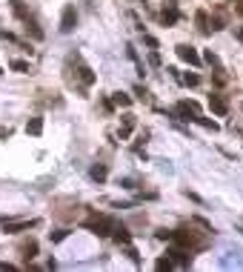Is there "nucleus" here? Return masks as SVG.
I'll return each instance as SVG.
<instances>
[{"label": "nucleus", "mask_w": 243, "mask_h": 272, "mask_svg": "<svg viewBox=\"0 0 243 272\" xmlns=\"http://www.w3.org/2000/svg\"><path fill=\"white\" fill-rule=\"evenodd\" d=\"M86 227L92 229V232H97V235H112L117 224H114L112 218H106V215H95V218L86 221Z\"/></svg>", "instance_id": "1"}, {"label": "nucleus", "mask_w": 243, "mask_h": 272, "mask_svg": "<svg viewBox=\"0 0 243 272\" xmlns=\"http://www.w3.org/2000/svg\"><path fill=\"white\" fill-rule=\"evenodd\" d=\"M172 241H174L177 246H183V249L203 246V241H198V238H195V232H189V229H177V232H172Z\"/></svg>", "instance_id": "2"}, {"label": "nucleus", "mask_w": 243, "mask_h": 272, "mask_svg": "<svg viewBox=\"0 0 243 272\" xmlns=\"http://www.w3.org/2000/svg\"><path fill=\"white\" fill-rule=\"evenodd\" d=\"M75 23H78V12H75V6H66V9H63V18H60V32L69 35L72 29H75Z\"/></svg>", "instance_id": "3"}, {"label": "nucleus", "mask_w": 243, "mask_h": 272, "mask_svg": "<svg viewBox=\"0 0 243 272\" xmlns=\"http://www.w3.org/2000/svg\"><path fill=\"white\" fill-rule=\"evenodd\" d=\"M177 58H180V61H186V63H192V66H198V63H200V55L195 52L189 43H180V46H177Z\"/></svg>", "instance_id": "4"}, {"label": "nucleus", "mask_w": 243, "mask_h": 272, "mask_svg": "<svg viewBox=\"0 0 243 272\" xmlns=\"http://www.w3.org/2000/svg\"><path fill=\"white\" fill-rule=\"evenodd\" d=\"M209 106H212V112H215L217 118H223V115L229 112V106H226V100L220 95H209Z\"/></svg>", "instance_id": "5"}, {"label": "nucleus", "mask_w": 243, "mask_h": 272, "mask_svg": "<svg viewBox=\"0 0 243 272\" xmlns=\"http://www.w3.org/2000/svg\"><path fill=\"white\" fill-rule=\"evenodd\" d=\"M37 221H6L3 224V232H23V229L35 227Z\"/></svg>", "instance_id": "6"}, {"label": "nucleus", "mask_w": 243, "mask_h": 272, "mask_svg": "<svg viewBox=\"0 0 243 272\" xmlns=\"http://www.w3.org/2000/svg\"><path fill=\"white\" fill-rule=\"evenodd\" d=\"M26 132L29 135H40V132H43V118H32V121L26 123Z\"/></svg>", "instance_id": "7"}, {"label": "nucleus", "mask_w": 243, "mask_h": 272, "mask_svg": "<svg viewBox=\"0 0 243 272\" xmlns=\"http://www.w3.org/2000/svg\"><path fill=\"white\" fill-rule=\"evenodd\" d=\"M172 263H177V266H186V263H189V255L183 252V249H172Z\"/></svg>", "instance_id": "8"}, {"label": "nucleus", "mask_w": 243, "mask_h": 272, "mask_svg": "<svg viewBox=\"0 0 243 272\" xmlns=\"http://www.w3.org/2000/svg\"><path fill=\"white\" fill-rule=\"evenodd\" d=\"M23 23H26V32H32V37H37V40L43 37V32L37 29V23H35V20H32V18H29V15H26V18H23Z\"/></svg>", "instance_id": "9"}, {"label": "nucleus", "mask_w": 243, "mask_h": 272, "mask_svg": "<svg viewBox=\"0 0 243 272\" xmlns=\"http://www.w3.org/2000/svg\"><path fill=\"white\" fill-rule=\"evenodd\" d=\"M112 238H114V241H117V244H129V241H132V238H129V232H126V229H123V227H114Z\"/></svg>", "instance_id": "10"}, {"label": "nucleus", "mask_w": 243, "mask_h": 272, "mask_svg": "<svg viewBox=\"0 0 243 272\" xmlns=\"http://www.w3.org/2000/svg\"><path fill=\"white\" fill-rule=\"evenodd\" d=\"M132 129H135V118H126V121H123V126H120V138H129Z\"/></svg>", "instance_id": "11"}, {"label": "nucleus", "mask_w": 243, "mask_h": 272, "mask_svg": "<svg viewBox=\"0 0 243 272\" xmlns=\"http://www.w3.org/2000/svg\"><path fill=\"white\" fill-rule=\"evenodd\" d=\"M112 100H114L117 106H123V109H126V106H132V97H129V95H123V92H114Z\"/></svg>", "instance_id": "12"}, {"label": "nucleus", "mask_w": 243, "mask_h": 272, "mask_svg": "<svg viewBox=\"0 0 243 272\" xmlns=\"http://www.w3.org/2000/svg\"><path fill=\"white\" fill-rule=\"evenodd\" d=\"M160 20H163L166 26H172L174 20H177V12H174V9H163V15H160Z\"/></svg>", "instance_id": "13"}, {"label": "nucleus", "mask_w": 243, "mask_h": 272, "mask_svg": "<svg viewBox=\"0 0 243 272\" xmlns=\"http://www.w3.org/2000/svg\"><path fill=\"white\" fill-rule=\"evenodd\" d=\"M23 255H26V261H32L37 255V244L35 241H29V244H23Z\"/></svg>", "instance_id": "14"}, {"label": "nucleus", "mask_w": 243, "mask_h": 272, "mask_svg": "<svg viewBox=\"0 0 243 272\" xmlns=\"http://www.w3.org/2000/svg\"><path fill=\"white\" fill-rule=\"evenodd\" d=\"M9 66H12L15 72H20V75H29V63H26V61H12Z\"/></svg>", "instance_id": "15"}, {"label": "nucleus", "mask_w": 243, "mask_h": 272, "mask_svg": "<svg viewBox=\"0 0 243 272\" xmlns=\"http://www.w3.org/2000/svg\"><path fill=\"white\" fill-rule=\"evenodd\" d=\"M92 178H95V181H106V167H103V164L92 167Z\"/></svg>", "instance_id": "16"}, {"label": "nucleus", "mask_w": 243, "mask_h": 272, "mask_svg": "<svg viewBox=\"0 0 243 272\" xmlns=\"http://www.w3.org/2000/svg\"><path fill=\"white\" fill-rule=\"evenodd\" d=\"M12 9H15V15H18L20 20L26 18V9H23V0H12Z\"/></svg>", "instance_id": "17"}, {"label": "nucleus", "mask_w": 243, "mask_h": 272, "mask_svg": "<svg viewBox=\"0 0 243 272\" xmlns=\"http://www.w3.org/2000/svg\"><path fill=\"white\" fill-rule=\"evenodd\" d=\"M80 78H83V83H95V75L89 66H80Z\"/></svg>", "instance_id": "18"}, {"label": "nucleus", "mask_w": 243, "mask_h": 272, "mask_svg": "<svg viewBox=\"0 0 243 272\" xmlns=\"http://www.w3.org/2000/svg\"><path fill=\"white\" fill-rule=\"evenodd\" d=\"M183 83H186V86H198L200 78L198 75H192V72H186V75H183Z\"/></svg>", "instance_id": "19"}, {"label": "nucleus", "mask_w": 243, "mask_h": 272, "mask_svg": "<svg viewBox=\"0 0 243 272\" xmlns=\"http://www.w3.org/2000/svg\"><path fill=\"white\" fill-rule=\"evenodd\" d=\"M198 23H200V32H209V18H206V12H198Z\"/></svg>", "instance_id": "20"}, {"label": "nucleus", "mask_w": 243, "mask_h": 272, "mask_svg": "<svg viewBox=\"0 0 243 272\" xmlns=\"http://www.w3.org/2000/svg\"><path fill=\"white\" fill-rule=\"evenodd\" d=\"M155 266H157V269H172V258H160Z\"/></svg>", "instance_id": "21"}, {"label": "nucleus", "mask_w": 243, "mask_h": 272, "mask_svg": "<svg viewBox=\"0 0 243 272\" xmlns=\"http://www.w3.org/2000/svg\"><path fill=\"white\" fill-rule=\"evenodd\" d=\"M69 235V232H66V229H57V232H52V241L54 244H57V241H63V238Z\"/></svg>", "instance_id": "22"}, {"label": "nucleus", "mask_w": 243, "mask_h": 272, "mask_svg": "<svg viewBox=\"0 0 243 272\" xmlns=\"http://www.w3.org/2000/svg\"><path fill=\"white\" fill-rule=\"evenodd\" d=\"M143 43H146V46H152V49H157V40H155L152 35H143Z\"/></svg>", "instance_id": "23"}, {"label": "nucleus", "mask_w": 243, "mask_h": 272, "mask_svg": "<svg viewBox=\"0 0 243 272\" xmlns=\"http://www.w3.org/2000/svg\"><path fill=\"white\" fill-rule=\"evenodd\" d=\"M157 238H160V241H172V232H166V229H160V232H157Z\"/></svg>", "instance_id": "24"}, {"label": "nucleus", "mask_w": 243, "mask_h": 272, "mask_svg": "<svg viewBox=\"0 0 243 272\" xmlns=\"http://www.w3.org/2000/svg\"><path fill=\"white\" fill-rule=\"evenodd\" d=\"M0 272H15V266L12 263H0Z\"/></svg>", "instance_id": "25"}, {"label": "nucleus", "mask_w": 243, "mask_h": 272, "mask_svg": "<svg viewBox=\"0 0 243 272\" xmlns=\"http://www.w3.org/2000/svg\"><path fill=\"white\" fill-rule=\"evenodd\" d=\"M0 138H9V129H0Z\"/></svg>", "instance_id": "26"}, {"label": "nucleus", "mask_w": 243, "mask_h": 272, "mask_svg": "<svg viewBox=\"0 0 243 272\" xmlns=\"http://www.w3.org/2000/svg\"><path fill=\"white\" fill-rule=\"evenodd\" d=\"M237 37H240V40H243V29H240V32H237Z\"/></svg>", "instance_id": "27"}]
</instances>
